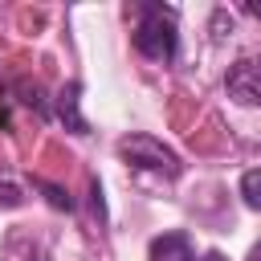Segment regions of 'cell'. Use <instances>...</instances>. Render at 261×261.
Returning <instances> with one entry per match:
<instances>
[{
  "mask_svg": "<svg viewBox=\"0 0 261 261\" xmlns=\"http://www.w3.org/2000/svg\"><path fill=\"white\" fill-rule=\"evenodd\" d=\"M135 49L147 61H171L179 49V33H175V12L163 4H143L139 8V24H135Z\"/></svg>",
  "mask_w": 261,
  "mask_h": 261,
  "instance_id": "1",
  "label": "cell"
},
{
  "mask_svg": "<svg viewBox=\"0 0 261 261\" xmlns=\"http://www.w3.org/2000/svg\"><path fill=\"white\" fill-rule=\"evenodd\" d=\"M118 159L139 167V171H163V175H179V155L155 139V135H126L118 139Z\"/></svg>",
  "mask_w": 261,
  "mask_h": 261,
  "instance_id": "2",
  "label": "cell"
},
{
  "mask_svg": "<svg viewBox=\"0 0 261 261\" xmlns=\"http://www.w3.org/2000/svg\"><path fill=\"white\" fill-rule=\"evenodd\" d=\"M224 90H228V98L237 106H257L261 102V69H257V61L253 57L232 61L228 73H224Z\"/></svg>",
  "mask_w": 261,
  "mask_h": 261,
  "instance_id": "3",
  "label": "cell"
},
{
  "mask_svg": "<svg viewBox=\"0 0 261 261\" xmlns=\"http://www.w3.org/2000/svg\"><path fill=\"white\" fill-rule=\"evenodd\" d=\"M147 257L151 261H196L188 232H163V237H155L151 249H147Z\"/></svg>",
  "mask_w": 261,
  "mask_h": 261,
  "instance_id": "4",
  "label": "cell"
},
{
  "mask_svg": "<svg viewBox=\"0 0 261 261\" xmlns=\"http://www.w3.org/2000/svg\"><path fill=\"white\" fill-rule=\"evenodd\" d=\"M77 94H82L77 82H69V86L57 94V118L65 122L69 135H90V126H86V118H82V110H77Z\"/></svg>",
  "mask_w": 261,
  "mask_h": 261,
  "instance_id": "5",
  "label": "cell"
},
{
  "mask_svg": "<svg viewBox=\"0 0 261 261\" xmlns=\"http://www.w3.org/2000/svg\"><path fill=\"white\" fill-rule=\"evenodd\" d=\"M241 200H245V208H261V171L257 167H249L241 175Z\"/></svg>",
  "mask_w": 261,
  "mask_h": 261,
  "instance_id": "6",
  "label": "cell"
},
{
  "mask_svg": "<svg viewBox=\"0 0 261 261\" xmlns=\"http://www.w3.org/2000/svg\"><path fill=\"white\" fill-rule=\"evenodd\" d=\"M37 188L45 192V200H49L57 212H73V200H69V192H65V188H57V184H49V179H37Z\"/></svg>",
  "mask_w": 261,
  "mask_h": 261,
  "instance_id": "7",
  "label": "cell"
},
{
  "mask_svg": "<svg viewBox=\"0 0 261 261\" xmlns=\"http://www.w3.org/2000/svg\"><path fill=\"white\" fill-rule=\"evenodd\" d=\"M20 200H24V196H20L16 184H0V204H4V208H20Z\"/></svg>",
  "mask_w": 261,
  "mask_h": 261,
  "instance_id": "8",
  "label": "cell"
},
{
  "mask_svg": "<svg viewBox=\"0 0 261 261\" xmlns=\"http://www.w3.org/2000/svg\"><path fill=\"white\" fill-rule=\"evenodd\" d=\"M204 261H228V257H224V253H216V249H212V253H204Z\"/></svg>",
  "mask_w": 261,
  "mask_h": 261,
  "instance_id": "9",
  "label": "cell"
}]
</instances>
